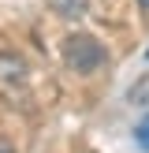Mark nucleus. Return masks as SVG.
<instances>
[{"mask_svg":"<svg viewBox=\"0 0 149 153\" xmlns=\"http://www.w3.org/2000/svg\"><path fill=\"white\" fill-rule=\"evenodd\" d=\"M134 142H138V149H145V153H149V112L142 116V123L134 127Z\"/></svg>","mask_w":149,"mask_h":153,"instance_id":"f03ea898","label":"nucleus"},{"mask_svg":"<svg viewBox=\"0 0 149 153\" xmlns=\"http://www.w3.org/2000/svg\"><path fill=\"white\" fill-rule=\"evenodd\" d=\"M0 153H15V149H11V146H7V142H4V138H0Z\"/></svg>","mask_w":149,"mask_h":153,"instance_id":"7ed1b4c3","label":"nucleus"},{"mask_svg":"<svg viewBox=\"0 0 149 153\" xmlns=\"http://www.w3.org/2000/svg\"><path fill=\"white\" fill-rule=\"evenodd\" d=\"M145 56H149V52H145Z\"/></svg>","mask_w":149,"mask_h":153,"instance_id":"39448f33","label":"nucleus"},{"mask_svg":"<svg viewBox=\"0 0 149 153\" xmlns=\"http://www.w3.org/2000/svg\"><path fill=\"white\" fill-rule=\"evenodd\" d=\"M63 60H67L78 75H93L97 67L104 64V49L93 41V37H86V34H71L67 45H63Z\"/></svg>","mask_w":149,"mask_h":153,"instance_id":"f257e3e1","label":"nucleus"},{"mask_svg":"<svg viewBox=\"0 0 149 153\" xmlns=\"http://www.w3.org/2000/svg\"><path fill=\"white\" fill-rule=\"evenodd\" d=\"M138 4H142V7H149V0H138Z\"/></svg>","mask_w":149,"mask_h":153,"instance_id":"20e7f679","label":"nucleus"}]
</instances>
